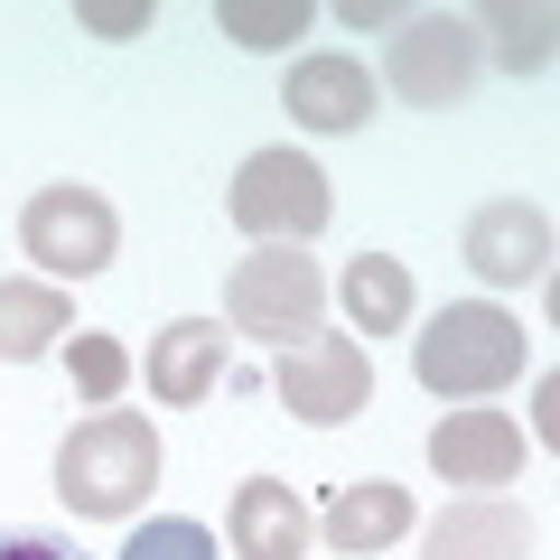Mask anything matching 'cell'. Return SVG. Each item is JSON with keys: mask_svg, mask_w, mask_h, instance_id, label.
<instances>
[{"mask_svg": "<svg viewBox=\"0 0 560 560\" xmlns=\"http://www.w3.org/2000/svg\"><path fill=\"white\" fill-rule=\"evenodd\" d=\"M160 486V430L140 411H84L57 448V495L84 523H121L140 495Z\"/></svg>", "mask_w": 560, "mask_h": 560, "instance_id": "obj_1", "label": "cell"}, {"mask_svg": "<svg viewBox=\"0 0 560 560\" xmlns=\"http://www.w3.org/2000/svg\"><path fill=\"white\" fill-rule=\"evenodd\" d=\"M411 364L440 401H486L523 374V318L495 308V300H458V308H440V318L420 327Z\"/></svg>", "mask_w": 560, "mask_h": 560, "instance_id": "obj_2", "label": "cell"}, {"mask_svg": "<svg viewBox=\"0 0 560 560\" xmlns=\"http://www.w3.org/2000/svg\"><path fill=\"white\" fill-rule=\"evenodd\" d=\"M224 318H234V337L253 346H308L327 318V271L318 261H300V243H261V253H243L234 271H224Z\"/></svg>", "mask_w": 560, "mask_h": 560, "instance_id": "obj_3", "label": "cell"}, {"mask_svg": "<svg viewBox=\"0 0 560 560\" xmlns=\"http://www.w3.org/2000/svg\"><path fill=\"white\" fill-rule=\"evenodd\" d=\"M477 75H486V38H477V20H458V10H420V20H401L393 47H383V84H393L401 103H420V113L467 103Z\"/></svg>", "mask_w": 560, "mask_h": 560, "instance_id": "obj_4", "label": "cell"}, {"mask_svg": "<svg viewBox=\"0 0 560 560\" xmlns=\"http://www.w3.org/2000/svg\"><path fill=\"white\" fill-rule=\"evenodd\" d=\"M234 224L253 243H308L327 224V178H318V160H308V150H290V140H280V150H253V160L234 168Z\"/></svg>", "mask_w": 560, "mask_h": 560, "instance_id": "obj_5", "label": "cell"}, {"mask_svg": "<svg viewBox=\"0 0 560 560\" xmlns=\"http://www.w3.org/2000/svg\"><path fill=\"white\" fill-rule=\"evenodd\" d=\"M20 253L38 261L47 280H84V271H103V261L121 253V215L94 197V187H38V197L20 206Z\"/></svg>", "mask_w": 560, "mask_h": 560, "instance_id": "obj_6", "label": "cell"}, {"mask_svg": "<svg viewBox=\"0 0 560 560\" xmlns=\"http://www.w3.org/2000/svg\"><path fill=\"white\" fill-rule=\"evenodd\" d=\"M280 401H290V411L300 420H355L364 401H374V355H364L355 337H308V346H290V355H280Z\"/></svg>", "mask_w": 560, "mask_h": 560, "instance_id": "obj_7", "label": "cell"}, {"mask_svg": "<svg viewBox=\"0 0 560 560\" xmlns=\"http://www.w3.org/2000/svg\"><path fill=\"white\" fill-rule=\"evenodd\" d=\"M467 271L486 280V290H523V280L551 271V215L523 197H495L467 215Z\"/></svg>", "mask_w": 560, "mask_h": 560, "instance_id": "obj_8", "label": "cell"}, {"mask_svg": "<svg viewBox=\"0 0 560 560\" xmlns=\"http://www.w3.org/2000/svg\"><path fill=\"white\" fill-rule=\"evenodd\" d=\"M280 103H290L308 131H364V121H374V75H364V57H346V47H318V57L290 66Z\"/></svg>", "mask_w": 560, "mask_h": 560, "instance_id": "obj_9", "label": "cell"}, {"mask_svg": "<svg viewBox=\"0 0 560 560\" xmlns=\"http://www.w3.org/2000/svg\"><path fill=\"white\" fill-rule=\"evenodd\" d=\"M430 467L448 486H514L523 477V430L504 411H448L430 430Z\"/></svg>", "mask_w": 560, "mask_h": 560, "instance_id": "obj_10", "label": "cell"}, {"mask_svg": "<svg viewBox=\"0 0 560 560\" xmlns=\"http://www.w3.org/2000/svg\"><path fill=\"white\" fill-rule=\"evenodd\" d=\"M224 523H234V560H300L308 541H318V523H308L300 486H280V477H243Z\"/></svg>", "mask_w": 560, "mask_h": 560, "instance_id": "obj_11", "label": "cell"}, {"mask_svg": "<svg viewBox=\"0 0 560 560\" xmlns=\"http://www.w3.org/2000/svg\"><path fill=\"white\" fill-rule=\"evenodd\" d=\"M224 383V327L215 318H178L150 337V393L168 401V411H187V401H206Z\"/></svg>", "mask_w": 560, "mask_h": 560, "instance_id": "obj_12", "label": "cell"}, {"mask_svg": "<svg viewBox=\"0 0 560 560\" xmlns=\"http://www.w3.org/2000/svg\"><path fill=\"white\" fill-rule=\"evenodd\" d=\"M401 533H411V486H393V477H364V486H346V495L327 504V541H337L346 560L393 551Z\"/></svg>", "mask_w": 560, "mask_h": 560, "instance_id": "obj_13", "label": "cell"}, {"mask_svg": "<svg viewBox=\"0 0 560 560\" xmlns=\"http://www.w3.org/2000/svg\"><path fill=\"white\" fill-rule=\"evenodd\" d=\"M420 560H533V523L514 504H448L420 541Z\"/></svg>", "mask_w": 560, "mask_h": 560, "instance_id": "obj_14", "label": "cell"}, {"mask_svg": "<svg viewBox=\"0 0 560 560\" xmlns=\"http://www.w3.org/2000/svg\"><path fill=\"white\" fill-rule=\"evenodd\" d=\"M337 300H346V318H355V337H401V327H411V271H401L393 253H364V261H346Z\"/></svg>", "mask_w": 560, "mask_h": 560, "instance_id": "obj_15", "label": "cell"}, {"mask_svg": "<svg viewBox=\"0 0 560 560\" xmlns=\"http://www.w3.org/2000/svg\"><path fill=\"white\" fill-rule=\"evenodd\" d=\"M75 327L57 280H0V355H57V337Z\"/></svg>", "mask_w": 560, "mask_h": 560, "instance_id": "obj_16", "label": "cell"}, {"mask_svg": "<svg viewBox=\"0 0 560 560\" xmlns=\"http://www.w3.org/2000/svg\"><path fill=\"white\" fill-rule=\"evenodd\" d=\"M551 10H523V0H495V10H477V38H495V66L504 75H541V66H551Z\"/></svg>", "mask_w": 560, "mask_h": 560, "instance_id": "obj_17", "label": "cell"}, {"mask_svg": "<svg viewBox=\"0 0 560 560\" xmlns=\"http://www.w3.org/2000/svg\"><path fill=\"white\" fill-rule=\"evenodd\" d=\"M215 20H224V38H243V47H290L308 28V0H224Z\"/></svg>", "mask_w": 560, "mask_h": 560, "instance_id": "obj_18", "label": "cell"}, {"mask_svg": "<svg viewBox=\"0 0 560 560\" xmlns=\"http://www.w3.org/2000/svg\"><path fill=\"white\" fill-rule=\"evenodd\" d=\"M121 560H215V533L187 514H150L131 541H121Z\"/></svg>", "mask_w": 560, "mask_h": 560, "instance_id": "obj_19", "label": "cell"}, {"mask_svg": "<svg viewBox=\"0 0 560 560\" xmlns=\"http://www.w3.org/2000/svg\"><path fill=\"white\" fill-rule=\"evenodd\" d=\"M121 383H131V346L121 337H75V393L94 401V411H113Z\"/></svg>", "mask_w": 560, "mask_h": 560, "instance_id": "obj_20", "label": "cell"}, {"mask_svg": "<svg viewBox=\"0 0 560 560\" xmlns=\"http://www.w3.org/2000/svg\"><path fill=\"white\" fill-rule=\"evenodd\" d=\"M75 20L94 28V38H140V28H150V0H84Z\"/></svg>", "mask_w": 560, "mask_h": 560, "instance_id": "obj_21", "label": "cell"}, {"mask_svg": "<svg viewBox=\"0 0 560 560\" xmlns=\"http://www.w3.org/2000/svg\"><path fill=\"white\" fill-rule=\"evenodd\" d=\"M0 560H94V551H75L66 533H0Z\"/></svg>", "mask_w": 560, "mask_h": 560, "instance_id": "obj_22", "label": "cell"}, {"mask_svg": "<svg viewBox=\"0 0 560 560\" xmlns=\"http://www.w3.org/2000/svg\"><path fill=\"white\" fill-rule=\"evenodd\" d=\"M551 430H560V383L541 374V383H533V440H551Z\"/></svg>", "mask_w": 560, "mask_h": 560, "instance_id": "obj_23", "label": "cell"}, {"mask_svg": "<svg viewBox=\"0 0 560 560\" xmlns=\"http://www.w3.org/2000/svg\"><path fill=\"white\" fill-rule=\"evenodd\" d=\"M337 20H346V28H401V10H383V0H346Z\"/></svg>", "mask_w": 560, "mask_h": 560, "instance_id": "obj_24", "label": "cell"}]
</instances>
